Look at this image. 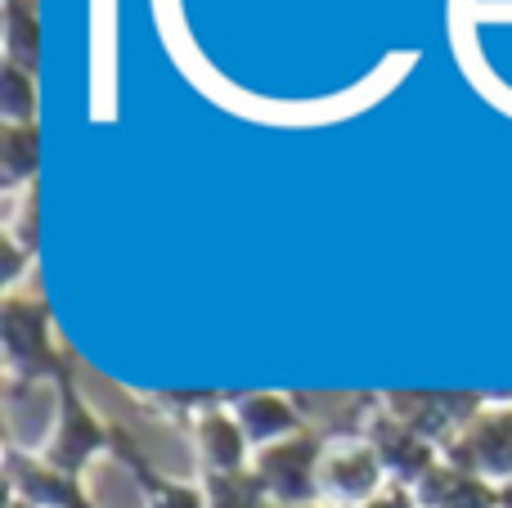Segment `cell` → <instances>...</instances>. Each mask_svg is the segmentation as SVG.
Returning a JSON list of instances; mask_svg holds the SVG:
<instances>
[{
  "label": "cell",
  "instance_id": "1",
  "mask_svg": "<svg viewBox=\"0 0 512 508\" xmlns=\"http://www.w3.org/2000/svg\"><path fill=\"white\" fill-rule=\"evenodd\" d=\"M382 495V455L369 441H328L319 459V504L360 508Z\"/></svg>",
  "mask_w": 512,
  "mask_h": 508
},
{
  "label": "cell",
  "instance_id": "2",
  "mask_svg": "<svg viewBox=\"0 0 512 508\" xmlns=\"http://www.w3.org/2000/svg\"><path fill=\"white\" fill-rule=\"evenodd\" d=\"M319 459H324V446L306 437L279 441V446L256 450V482L265 486L279 508L292 504H319Z\"/></svg>",
  "mask_w": 512,
  "mask_h": 508
},
{
  "label": "cell",
  "instance_id": "3",
  "mask_svg": "<svg viewBox=\"0 0 512 508\" xmlns=\"http://www.w3.org/2000/svg\"><path fill=\"white\" fill-rule=\"evenodd\" d=\"M454 464L468 477L504 482L512 477V410H490L454 450Z\"/></svg>",
  "mask_w": 512,
  "mask_h": 508
},
{
  "label": "cell",
  "instance_id": "4",
  "mask_svg": "<svg viewBox=\"0 0 512 508\" xmlns=\"http://www.w3.org/2000/svg\"><path fill=\"white\" fill-rule=\"evenodd\" d=\"M234 419H239V428H243V437H248L252 450L279 446V441H288L292 428H297V414H292L279 396H252V401H239L234 405Z\"/></svg>",
  "mask_w": 512,
  "mask_h": 508
},
{
  "label": "cell",
  "instance_id": "5",
  "mask_svg": "<svg viewBox=\"0 0 512 508\" xmlns=\"http://www.w3.org/2000/svg\"><path fill=\"white\" fill-rule=\"evenodd\" d=\"M198 446H203L207 473H243V459L252 450L239 419H230V414H207L198 423Z\"/></svg>",
  "mask_w": 512,
  "mask_h": 508
},
{
  "label": "cell",
  "instance_id": "6",
  "mask_svg": "<svg viewBox=\"0 0 512 508\" xmlns=\"http://www.w3.org/2000/svg\"><path fill=\"white\" fill-rule=\"evenodd\" d=\"M360 508H423V504H418V495L409 491V486H387L378 500H369V504H360Z\"/></svg>",
  "mask_w": 512,
  "mask_h": 508
},
{
  "label": "cell",
  "instance_id": "7",
  "mask_svg": "<svg viewBox=\"0 0 512 508\" xmlns=\"http://www.w3.org/2000/svg\"><path fill=\"white\" fill-rule=\"evenodd\" d=\"M292 508H328V504H292Z\"/></svg>",
  "mask_w": 512,
  "mask_h": 508
}]
</instances>
